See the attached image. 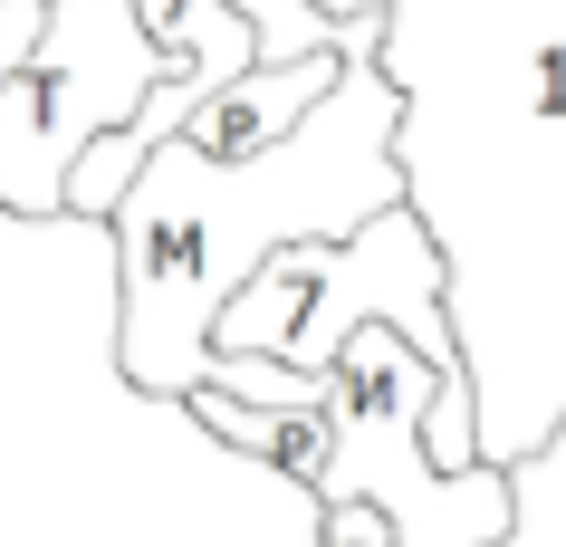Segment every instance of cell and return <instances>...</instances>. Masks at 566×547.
Masks as SVG:
<instances>
[{"instance_id": "obj_3", "label": "cell", "mask_w": 566, "mask_h": 547, "mask_svg": "<svg viewBox=\"0 0 566 547\" xmlns=\"http://www.w3.org/2000/svg\"><path fill=\"white\" fill-rule=\"evenodd\" d=\"M403 202L394 182V87L375 59H346L336 87L260 154L154 145L106 212L116 241V365L125 385L192 403L211 385V327L279 250L356 241Z\"/></svg>"}, {"instance_id": "obj_2", "label": "cell", "mask_w": 566, "mask_h": 547, "mask_svg": "<svg viewBox=\"0 0 566 547\" xmlns=\"http://www.w3.org/2000/svg\"><path fill=\"white\" fill-rule=\"evenodd\" d=\"M317 499L116 365L106 221L0 212V547H317Z\"/></svg>"}, {"instance_id": "obj_7", "label": "cell", "mask_w": 566, "mask_h": 547, "mask_svg": "<svg viewBox=\"0 0 566 547\" xmlns=\"http://www.w3.org/2000/svg\"><path fill=\"white\" fill-rule=\"evenodd\" d=\"M509 528L500 547H566V423L537 442L528 461H509Z\"/></svg>"}, {"instance_id": "obj_8", "label": "cell", "mask_w": 566, "mask_h": 547, "mask_svg": "<svg viewBox=\"0 0 566 547\" xmlns=\"http://www.w3.org/2000/svg\"><path fill=\"white\" fill-rule=\"evenodd\" d=\"M307 10H317V20H375L385 0H307Z\"/></svg>"}, {"instance_id": "obj_1", "label": "cell", "mask_w": 566, "mask_h": 547, "mask_svg": "<svg viewBox=\"0 0 566 547\" xmlns=\"http://www.w3.org/2000/svg\"><path fill=\"white\" fill-rule=\"evenodd\" d=\"M394 182L442 260L471 461L566 423V0H385Z\"/></svg>"}, {"instance_id": "obj_5", "label": "cell", "mask_w": 566, "mask_h": 547, "mask_svg": "<svg viewBox=\"0 0 566 547\" xmlns=\"http://www.w3.org/2000/svg\"><path fill=\"white\" fill-rule=\"evenodd\" d=\"M154 87L135 0H49L39 49L0 77V212L59 221L67 173L96 135H116Z\"/></svg>"}, {"instance_id": "obj_4", "label": "cell", "mask_w": 566, "mask_h": 547, "mask_svg": "<svg viewBox=\"0 0 566 547\" xmlns=\"http://www.w3.org/2000/svg\"><path fill=\"white\" fill-rule=\"evenodd\" d=\"M432 365L394 327H356L327 365V452L307 499L317 509H375L394 547H500L509 528V481L490 461L471 471H432L422 461V423H432Z\"/></svg>"}, {"instance_id": "obj_6", "label": "cell", "mask_w": 566, "mask_h": 547, "mask_svg": "<svg viewBox=\"0 0 566 547\" xmlns=\"http://www.w3.org/2000/svg\"><path fill=\"white\" fill-rule=\"evenodd\" d=\"M336 49H317V59H289V67H240L221 96H202L192 106V125H182V145H202V154H260L279 145L289 125L317 106V96L336 87Z\"/></svg>"}]
</instances>
